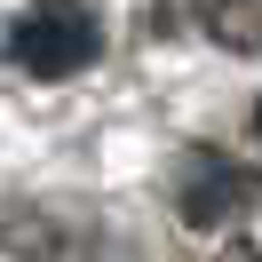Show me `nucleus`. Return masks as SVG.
<instances>
[{
	"label": "nucleus",
	"instance_id": "7ed1b4c3",
	"mask_svg": "<svg viewBox=\"0 0 262 262\" xmlns=\"http://www.w3.org/2000/svg\"><path fill=\"white\" fill-rule=\"evenodd\" d=\"M207 40H223L230 56L262 48V0H207Z\"/></svg>",
	"mask_w": 262,
	"mask_h": 262
},
{
	"label": "nucleus",
	"instance_id": "f03ea898",
	"mask_svg": "<svg viewBox=\"0 0 262 262\" xmlns=\"http://www.w3.org/2000/svg\"><path fill=\"white\" fill-rule=\"evenodd\" d=\"M254 199H262V175H254V167L223 159V151H191V159H183V191H175V207H183V223H191V230H223V223H238V214H254Z\"/></svg>",
	"mask_w": 262,
	"mask_h": 262
},
{
	"label": "nucleus",
	"instance_id": "39448f33",
	"mask_svg": "<svg viewBox=\"0 0 262 262\" xmlns=\"http://www.w3.org/2000/svg\"><path fill=\"white\" fill-rule=\"evenodd\" d=\"M254 127H262V103H254Z\"/></svg>",
	"mask_w": 262,
	"mask_h": 262
},
{
	"label": "nucleus",
	"instance_id": "f257e3e1",
	"mask_svg": "<svg viewBox=\"0 0 262 262\" xmlns=\"http://www.w3.org/2000/svg\"><path fill=\"white\" fill-rule=\"evenodd\" d=\"M103 56V24L88 0H32L16 24H8V64L32 72V80H72Z\"/></svg>",
	"mask_w": 262,
	"mask_h": 262
},
{
	"label": "nucleus",
	"instance_id": "20e7f679",
	"mask_svg": "<svg viewBox=\"0 0 262 262\" xmlns=\"http://www.w3.org/2000/svg\"><path fill=\"white\" fill-rule=\"evenodd\" d=\"M223 262H262V246H246V238H230V246H223Z\"/></svg>",
	"mask_w": 262,
	"mask_h": 262
}]
</instances>
